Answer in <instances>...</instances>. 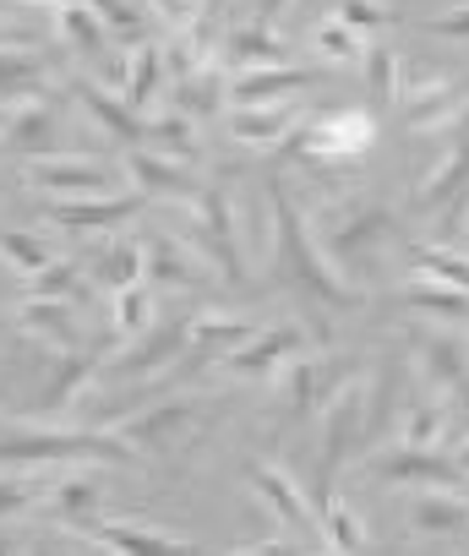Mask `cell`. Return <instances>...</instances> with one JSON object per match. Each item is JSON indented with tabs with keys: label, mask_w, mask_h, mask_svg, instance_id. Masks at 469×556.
<instances>
[{
	"label": "cell",
	"mask_w": 469,
	"mask_h": 556,
	"mask_svg": "<svg viewBox=\"0 0 469 556\" xmlns=\"http://www.w3.org/2000/svg\"><path fill=\"white\" fill-rule=\"evenodd\" d=\"M268 218H274V278H279V285L301 290L306 301H317L328 312H355L366 301L355 285H344V278L333 273V262L317 245L312 218L290 202L284 186H268Z\"/></svg>",
	"instance_id": "cell-1"
},
{
	"label": "cell",
	"mask_w": 469,
	"mask_h": 556,
	"mask_svg": "<svg viewBox=\"0 0 469 556\" xmlns=\"http://www.w3.org/2000/svg\"><path fill=\"white\" fill-rule=\"evenodd\" d=\"M312 229H317V245L333 262V273L344 278V285H355V290L371 285L382 256L393 251V213L382 202H371V197H344V202L322 207L312 218Z\"/></svg>",
	"instance_id": "cell-2"
},
{
	"label": "cell",
	"mask_w": 469,
	"mask_h": 556,
	"mask_svg": "<svg viewBox=\"0 0 469 556\" xmlns=\"http://www.w3.org/2000/svg\"><path fill=\"white\" fill-rule=\"evenodd\" d=\"M55 464H137V453L99 426H23L0 431V469H55Z\"/></svg>",
	"instance_id": "cell-3"
},
{
	"label": "cell",
	"mask_w": 469,
	"mask_h": 556,
	"mask_svg": "<svg viewBox=\"0 0 469 556\" xmlns=\"http://www.w3.org/2000/svg\"><path fill=\"white\" fill-rule=\"evenodd\" d=\"M186 240L224 273V285H246V235L224 186H202L197 202H186Z\"/></svg>",
	"instance_id": "cell-4"
},
{
	"label": "cell",
	"mask_w": 469,
	"mask_h": 556,
	"mask_svg": "<svg viewBox=\"0 0 469 556\" xmlns=\"http://www.w3.org/2000/svg\"><path fill=\"white\" fill-rule=\"evenodd\" d=\"M207 420H213V404L180 393V399H164V404H153V409H137L131 420L115 426V437H121L137 458H175V453H186V447L207 431Z\"/></svg>",
	"instance_id": "cell-5"
},
{
	"label": "cell",
	"mask_w": 469,
	"mask_h": 556,
	"mask_svg": "<svg viewBox=\"0 0 469 556\" xmlns=\"http://www.w3.org/2000/svg\"><path fill=\"white\" fill-rule=\"evenodd\" d=\"M279 404H284V420L295 426V420H312V415H322L355 377H350V361L344 355H301V361H290L279 377Z\"/></svg>",
	"instance_id": "cell-6"
},
{
	"label": "cell",
	"mask_w": 469,
	"mask_h": 556,
	"mask_svg": "<svg viewBox=\"0 0 469 556\" xmlns=\"http://www.w3.org/2000/svg\"><path fill=\"white\" fill-rule=\"evenodd\" d=\"M110 507V491L99 485V475H88V469H66V475H55L50 480V491H45V523H55V529H66V534H99V523L110 518L104 513Z\"/></svg>",
	"instance_id": "cell-7"
},
{
	"label": "cell",
	"mask_w": 469,
	"mask_h": 556,
	"mask_svg": "<svg viewBox=\"0 0 469 556\" xmlns=\"http://www.w3.org/2000/svg\"><path fill=\"white\" fill-rule=\"evenodd\" d=\"M415 377L442 404L469 409V344L458 333H415Z\"/></svg>",
	"instance_id": "cell-8"
},
{
	"label": "cell",
	"mask_w": 469,
	"mask_h": 556,
	"mask_svg": "<svg viewBox=\"0 0 469 556\" xmlns=\"http://www.w3.org/2000/svg\"><path fill=\"white\" fill-rule=\"evenodd\" d=\"M366 469L377 480H398V485H415V491H458L464 485V475H458L447 447H404V442H393V447H377L366 458Z\"/></svg>",
	"instance_id": "cell-9"
},
{
	"label": "cell",
	"mask_w": 469,
	"mask_h": 556,
	"mask_svg": "<svg viewBox=\"0 0 469 556\" xmlns=\"http://www.w3.org/2000/svg\"><path fill=\"white\" fill-rule=\"evenodd\" d=\"M186 350H191V317H159L148 333H137L121 355H115V382H142V377H153V371H164V366H180L186 361Z\"/></svg>",
	"instance_id": "cell-10"
},
{
	"label": "cell",
	"mask_w": 469,
	"mask_h": 556,
	"mask_svg": "<svg viewBox=\"0 0 469 556\" xmlns=\"http://www.w3.org/2000/svg\"><path fill=\"white\" fill-rule=\"evenodd\" d=\"M148 197L137 191H115V197H50L45 202V224L72 229V235H115L126 218H137Z\"/></svg>",
	"instance_id": "cell-11"
},
{
	"label": "cell",
	"mask_w": 469,
	"mask_h": 556,
	"mask_svg": "<svg viewBox=\"0 0 469 556\" xmlns=\"http://www.w3.org/2000/svg\"><path fill=\"white\" fill-rule=\"evenodd\" d=\"M23 180L34 191H50V197H115L121 180L115 169L93 164V159H72V153H55V159H39L23 169Z\"/></svg>",
	"instance_id": "cell-12"
},
{
	"label": "cell",
	"mask_w": 469,
	"mask_h": 556,
	"mask_svg": "<svg viewBox=\"0 0 469 556\" xmlns=\"http://www.w3.org/2000/svg\"><path fill=\"white\" fill-rule=\"evenodd\" d=\"M246 485H252V496H257L290 534H312V529H317V507H312L306 485H301L290 469H279V464H252V469H246Z\"/></svg>",
	"instance_id": "cell-13"
},
{
	"label": "cell",
	"mask_w": 469,
	"mask_h": 556,
	"mask_svg": "<svg viewBox=\"0 0 469 556\" xmlns=\"http://www.w3.org/2000/svg\"><path fill=\"white\" fill-rule=\"evenodd\" d=\"M306 355V333L295 323H279V328H263L257 339H246L241 350L229 355V371L241 382H274L290 361Z\"/></svg>",
	"instance_id": "cell-14"
},
{
	"label": "cell",
	"mask_w": 469,
	"mask_h": 556,
	"mask_svg": "<svg viewBox=\"0 0 469 556\" xmlns=\"http://www.w3.org/2000/svg\"><path fill=\"white\" fill-rule=\"evenodd\" d=\"M55 142H61V115L50 99H34V104H17L7 115V131H0V148L39 164V159H55Z\"/></svg>",
	"instance_id": "cell-15"
},
{
	"label": "cell",
	"mask_w": 469,
	"mask_h": 556,
	"mask_svg": "<svg viewBox=\"0 0 469 556\" xmlns=\"http://www.w3.org/2000/svg\"><path fill=\"white\" fill-rule=\"evenodd\" d=\"M126 175L137 186V197H159V202H197V175L180 169V159H164L153 148H126Z\"/></svg>",
	"instance_id": "cell-16"
},
{
	"label": "cell",
	"mask_w": 469,
	"mask_h": 556,
	"mask_svg": "<svg viewBox=\"0 0 469 556\" xmlns=\"http://www.w3.org/2000/svg\"><path fill=\"white\" fill-rule=\"evenodd\" d=\"M93 377H99V350H83V344H77V350H61V361L50 366V377H45L34 409H39V415H66V409H77L83 393L93 388Z\"/></svg>",
	"instance_id": "cell-17"
},
{
	"label": "cell",
	"mask_w": 469,
	"mask_h": 556,
	"mask_svg": "<svg viewBox=\"0 0 469 556\" xmlns=\"http://www.w3.org/2000/svg\"><path fill=\"white\" fill-rule=\"evenodd\" d=\"M72 99L115 137V142H126V148H148L153 142V115H142V110H131L121 93H110V88H93V83H72Z\"/></svg>",
	"instance_id": "cell-18"
},
{
	"label": "cell",
	"mask_w": 469,
	"mask_h": 556,
	"mask_svg": "<svg viewBox=\"0 0 469 556\" xmlns=\"http://www.w3.org/2000/svg\"><path fill=\"white\" fill-rule=\"evenodd\" d=\"M93 545L104 556H197V540L164 534V529H148V523H131V518H104Z\"/></svg>",
	"instance_id": "cell-19"
},
{
	"label": "cell",
	"mask_w": 469,
	"mask_h": 556,
	"mask_svg": "<svg viewBox=\"0 0 469 556\" xmlns=\"http://www.w3.org/2000/svg\"><path fill=\"white\" fill-rule=\"evenodd\" d=\"M263 328L252 317H224V312H197L191 317V350H186V371H197L202 361H229L246 339H257Z\"/></svg>",
	"instance_id": "cell-20"
},
{
	"label": "cell",
	"mask_w": 469,
	"mask_h": 556,
	"mask_svg": "<svg viewBox=\"0 0 469 556\" xmlns=\"http://www.w3.org/2000/svg\"><path fill=\"white\" fill-rule=\"evenodd\" d=\"M295 126H301V115L290 104H252V110L234 104L224 115V131L241 142V148H284L295 137Z\"/></svg>",
	"instance_id": "cell-21"
},
{
	"label": "cell",
	"mask_w": 469,
	"mask_h": 556,
	"mask_svg": "<svg viewBox=\"0 0 469 556\" xmlns=\"http://www.w3.org/2000/svg\"><path fill=\"white\" fill-rule=\"evenodd\" d=\"M301 88H312V72H301V66H252V72H229V83H224V93H229V104H284V99H295Z\"/></svg>",
	"instance_id": "cell-22"
},
{
	"label": "cell",
	"mask_w": 469,
	"mask_h": 556,
	"mask_svg": "<svg viewBox=\"0 0 469 556\" xmlns=\"http://www.w3.org/2000/svg\"><path fill=\"white\" fill-rule=\"evenodd\" d=\"M409 529L426 540H469V496L458 491H415L409 496Z\"/></svg>",
	"instance_id": "cell-23"
},
{
	"label": "cell",
	"mask_w": 469,
	"mask_h": 556,
	"mask_svg": "<svg viewBox=\"0 0 469 556\" xmlns=\"http://www.w3.org/2000/svg\"><path fill=\"white\" fill-rule=\"evenodd\" d=\"M218 61L229 72H252V66H290V50L263 28V23H229L218 34Z\"/></svg>",
	"instance_id": "cell-24"
},
{
	"label": "cell",
	"mask_w": 469,
	"mask_h": 556,
	"mask_svg": "<svg viewBox=\"0 0 469 556\" xmlns=\"http://www.w3.org/2000/svg\"><path fill=\"white\" fill-rule=\"evenodd\" d=\"M0 99H7L12 110L34 104V99H50V61L34 45H7L0 50Z\"/></svg>",
	"instance_id": "cell-25"
},
{
	"label": "cell",
	"mask_w": 469,
	"mask_h": 556,
	"mask_svg": "<svg viewBox=\"0 0 469 556\" xmlns=\"http://www.w3.org/2000/svg\"><path fill=\"white\" fill-rule=\"evenodd\" d=\"M469 180V126H458L453 137H442V159L431 164V175L415 186V207H442L458 197V186Z\"/></svg>",
	"instance_id": "cell-26"
},
{
	"label": "cell",
	"mask_w": 469,
	"mask_h": 556,
	"mask_svg": "<svg viewBox=\"0 0 469 556\" xmlns=\"http://www.w3.org/2000/svg\"><path fill=\"white\" fill-rule=\"evenodd\" d=\"M447 415L453 404H442L431 388H409L404 409H398V442L404 447H442V431H447Z\"/></svg>",
	"instance_id": "cell-27"
},
{
	"label": "cell",
	"mask_w": 469,
	"mask_h": 556,
	"mask_svg": "<svg viewBox=\"0 0 469 556\" xmlns=\"http://www.w3.org/2000/svg\"><path fill=\"white\" fill-rule=\"evenodd\" d=\"M55 34H61V45H66L72 55H83V61H99L104 45H110V28H104V17H99L93 0H66V7H55Z\"/></svg>",
	"instance_id": "cell-28"
},
{
	"label": "cell",
	"mask_w": 469,
	"mask_h": 556,
	"mask_svg": "<svg viewBox=\"0 0 469 556\" xmlns=\"http://www.w3.org/2000/svg\"><path fill=\"white\" fill-rule=\"evenodd\" d=\"M142 278L153 290H186V285H197V262L175 235H153V240H142Z\"/></svg>",
	"instance_id": "cell-29"
},
{
	"label": "cell",
	"mask_w": 469,
	"mask_h": 556,
	"mask_svg": "<svg viewBox=\"0 0 469 556\" xmlns=\"http://www.w3.org/2000/svg\"><path fill=\"white\" fill-rule=\"evenodd\" d=\"M93 278H99L110 295H121L131 285H148V278H142V245L137 240H121V235H99V245H93Z\"/></svg>",
	"instance_id": "cell-30"
},
{
	"label": "cell",
	"mask_w": 469,
	"mask_h": 556,
	"mask_svg": "<svg viewBox=\"0 0 469 556\" xmlns=\"http://www.w3.org/2000/svg\"><path fill=\"white\" fill-rule=\"evenodd\" d=\"M17 328L39 344H55V350H77V328H72V301H34L23 295L17 301Z\"/></svg>",
	"instance_id": "cell-31"
},
{
	"label": "cell",
	"mask_w": 469,
	"mask_h": 556,
	"mask_svg": "<svg viewBox=\"0 0 469 556\" xmlns=\"http://www.w3.org/2000/svg\"><path fill=\"white\" fill-rule=\"evenodd\" d=\"M404 256H409V273L436 278V285L469 295V251H458V245H436V240H409Z\"/></svg>",
	"instance_id": "cell-32"
},
{
	"label": "cell",
	"mask_w": 469,
	"mask_h": 556,
	"mask_svg": "<svg viewBox=\"0 0 469 556\" xmlns=\"http://www.w3.org/2000/svg\"><path fill=\"white\" fill-rule=\"evenodd\" d=\"M312 507H317V529H322V540H328L339 556H366V523L355 518V507H350L339 491L317 496Z\"/></svg>",
	"instance_id": "cell-33"
},
{
	"label": "cell",
	"mask_w": 469,
	"mask_h": 556,
	"mask_svg": "<svg viewBox=\"0 0 469 556\" xmlns=\"http://www.w3.org/2000/svg\"><path fill=\"white\" fill-rule=\"evenodd\" d=\"M404 306H409V312H426V317H436V323H469V295L436 285V278H420V273H409Z\"/></svg>",
	"instance_id": "cell-34"
},
{
	"label": "cell",
	"mask_w": 469,
	"mask_h": 556,
	"mask_svg": "<svg viewBox=\"0 0 469 556\" xmlns=\"http://www.w3.org/2000/svg\"><path fill=\"white\" fill-rule=\"evenodd\" d=\"M224 99L229 93H224V72L218 66H202L191 77H175V115H186V121H207Z\"/></svg>",
	"instance_id": "cell-35"
},
{
	"label": "cell",
	"mask_w": 469,
	"mask_h": 556,
	"mask_svg": "<svg viewBox=\"0 0 469 556\" xmlns=\"http://www.w3.org/2000/svg\"><path fill=\"white\" fill-rule=\"evenodd\" d=\"M45 491H50V480L39 469H0V523H12L23 513H39Z\"/></svg>",
	"instance_id": "cell-36"
},
{
	"label": "cell",
	"mask_w": 469,
	"mask_h": 556,
	"mask_svg": "<svg viewBox=\"0 0 469 556\" xmlns=\"http://www.w3.org/2000/svg\"><path fill=\"white\" fill-rule=\"evenodd\" d=\"M164 50L159 45H137L131 50V72H126V88H121V99L131 104V110H148L153 104V93H159V83H164Z\"/></svg>",
	"instance_id": "cell-37"
},
{
	"label": "cell",
	"mask_w": 469,
	"mask_h": 556,
	"mask_svg": "<svg viewBox=\"0 0 469 556\" xmlns=\"http://www.w3.org/2000/svg\"><path fill=\"white\" fill-rule=\"evenodd\" d=\"M83 290H88V278L77 262H50L34 278H23V295H34V301H77Z\"/></svg>",
	"instance_id": "cell-38"
},
{
	"label": "cell",
	"mask_w": 469,
	"mask_h": 556,
	"mask_svg": "<svg viewBox=\"0 0 469 556\" xmlns=\"http://www.w3.org/2000/svg\"><path fill=\"white\" fill-rule=\"evenodd\" d=\"M159 306H153V285H131V290H121L115 295V333L121 339H137V333H148L159 317H153Z\"/></svg>",
	"instance_id": "cell-39"
},
{
	"label": "cell",
	"mask_w": 469,
	"mask_h": 556,
	"mask_svg": "<svg viewBox=\"0 0 469 556\" xmlns=\"http://www.w3.org/2000/svg\"><path fill=\"white\" fill-rule=\"evenodd\" d=\"M312 50H317L322 61H366V39H360L355 28H344L339 17H322V23L312 28Z\"/></svg>",
	"instance_id": "cell-40"
},
{
	"label": "cell",
	"mask_w": 469,
	"mask_h": 556,
	"mask_svg": "<svg viewBox=\"0 0 469 556\" xmlns=\"http://www.w3.org/2000/svg\"><path fill=\"white\" fill-rule=\"evenodd\" d=\"M0 256H7L23 278H34L39 267H50L55 256H50V245L39 240V235H28V229H7V235H0Z\"/></svg>",
	"instance_id": "cell-41"
},
{
	"label": "cell",
	"mask_w": 469,
	"mask_h": 556,
	"mask_svg": "<svg viewBox=\"0 0 469 556\" xmlns=\"http://www.w3.org/2000/svg\"><path fill=\"white\" fill-rule=\"evenodd\" d=\"M333 17H339L344 28H355L360 39H366V34H382V28L393 23V12L377 7V0H339V12H333Z\"/></svg>",
	"instance_id": "cell-42"
},
{
	"label": "cell",
	"mask_w": 469,
	"mask_h": 556,
	"mask_svg": "<svg viewBox=\"0 0 469 556\" xmlns=\"http://www.w3.org/2000/svg\"><path fill=\"white\" fill-rule=\"evenodd\" d=\"M93 7H99V17H104V28H110V39H121V45H148L142 39V17L131 12V7H121V0H93Z\"/></svg>",
	"instance_id": "cell-43"
},
{
	"label": "cell",
	"mask_w": 469,
	"mask_h": 556,
	"mask_svg": "<svg viewBox=\"0 0 469 556\" xmlns=\"http://www.w3.org/2000/svg\"><path fill=\"white\" fill-rule=\"evenodd\" d=\"M398 61H404V55H393V50H366V83H371L377 99H393V88H398Z\"/></svg>",
	"instance_id": "cell-44"
},
{
	"label": "cell",
	"mask_w": 469,
	"mask_h": 556,
	"mask_svg": "<svg viewBox=\"0 0 469 556\" xmlns=\"http://www.w3.org/2000/svg\"><path fill=\"white\" fill-rule=\"evenodd\" d=\"M420 28L436 34V39H469V7H453V12H442V17H426Z\"/></svg>",
	"instance_id": "cell-45"
},
{
	"label": "cell",
	"mask_w": 469,
	"mask_h": 556,
	"mask_svg": "<svg viewBox=\"0 0 469 556\" xmlns=\"http://www.w3.org/2000/svg\"><path fill=\"white\" fill-rule=\"evenodd\" d=\"M23 556H77V551H72V534L50 523L45 534H34V540L23 545Z\"/></svg>",
	"instance_id": "cell-46"
},
{
	"label": "cell",
	"mask_w": 469,
	"mask_h": 556,
	"mask_svg": "<svg viewBox=\"0 0 469 556\" xmlns=\"http://www.w3.org/2000/svg\"><path fill=\"white\" fill-rule=\"evenodd\" d=\"M148 7H153L164 23H175V28H191V23L202 17V7H197V0H148Z\"/></svg>",
	"instance_id": "cell-47"
},
{
	"label": "cell",
	"mask_w": 469,
	"mask_h": 556,
	"mask_svg": "<svg viewBox=\"0 0 469 556\" xmlns=\"http://www.w3.org/2000/svg\"><path fill=\"white\" fill-rule=\"evenodd\" d=\"M229 556H306L290 534H279V540H252V545H241V551H229Z\"/></svg>",
	"instance_id": "cell-48"
},
{
	"label": "cell",
	"mask_w": 469,
	"mask_h": 556,
	"mask_svg": "<svg viewBox=\"0 0 469 556\" xmlns=\"http://www.w3.org/2000/svg\"><path fill=\"white\" fill-rule=\"evenodd\" d=\"M252 7V23H263V28H274L284 12H290V0H246Z\"/></svg>",
	"instance_id": "cell-49"
},
{
	"label": "cell",
	"mask_w": 469,
	"mask_h": 556,
	"mask_svg": "<svg viewBox=\"0 0 469 556\" xmlns=\"http://www.w3.org/2000/svg\"><path fill=\"white\" fill-rule=\"evenodd\" d=\"M447 453H453V464H458V475L469 480V437H464V442H453Z\"/></svg>",
	"instance_id": "cell-50"
},
{
	"label": "cell",
	"mask_w": 469,
	"mask_h": 556,
	"mask_svg": "<svg viewBox=\"0 0 469 556\" xmlns=\"http://www.w3.org/2000/svg\"><path fill=\"white\" fill-rule=\"evenodd\" d=\"M7 45H28V39H23V34L7 23V17H0V50H7Z\"/></svg>",
	"instance_id": "cell-51"
},
{
	"label": "cell",
	"mask_w": 469,
	"mask_h": 556,
	"mask_svg": "<svg viewBox=\"0 0 469 556\" xmlns=\"http://www.w3.org/2000/svg\"><path fill=\"white\" fill-rule=\"evenodd\" d=\"M458 251H469V207L458 213Z\"/></svg>",
	"instance_id": "cell-52"
},
{
	"label": "cell",
	"mask_w": 469,
	"mask_h": 556,
	"mask_svg": "<svg viewBox=\"0 0 469 556\" xmlns=\"http://www.w3.org/2000/svg\"><path fill=\"white\" fill-rule=\"evenodd\" d=\"M0 556H23V551H17V540H12L7 529H0Z\"/></svg>",
	"instance_id": "cell-53"
},
{
	"label": "cell",
	"mask_w": 469,
	"mask_h": 556,
	"mask_svg": "<svg viewBox=\"0 0 469 556\" xmlns=\"http://www.w3.org/2000/svg\"><path fill=\"white\" fill-rule=\"evenodd\" d=\"M23 7H50L55 12V7H66V0H23Z\"/></svg>",
	"instance_id": "cell-54"
},
{
	"label": "cell",
	"mask_w": 469,
	"mask_h": 556,
	"mask_svg": "<svg viewBox=\"0 0 469 556\" xmlns=\"http://www.w3.org/2000/svg\"><path fill=\"white\" fill-rule=\"evenodd\" d=\"M306 556H339V551H333V545H328V551H306Z\"/></svg>",
	"instance_id": "cell-55"
},
{
	"label": "cell",
	"mask_w": 469,
	"mask_h": 556,
	"mask_svg": "<svg viewBox=\"0 0 469 556\" xmlns=\"http://www.w3.org/2000/svg\"><path fill=\"white\" fill-rule=\"evenodd\" d=\"M464 437H469V409H464Z\"/></svg>",
	"instance_id": "cell-56"
}]
</instances>
